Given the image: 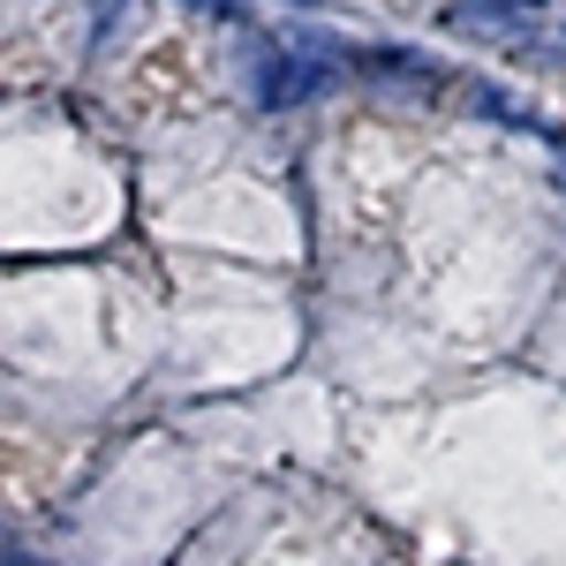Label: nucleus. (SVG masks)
Wrapping results in <instances>:
<instances>
[{"label": "nucleus", "instance_id": "f257e3e1", "mask_svg": "<svg viewBox=\"0 0 566 566\" xmlns=\"http://www.w3.org/2000/svg\"><path fill=\"white\" fill-rule=\"evenodd\" d=\"M333 84V69L295 61V53H258V106H303L310 91Z\"/></svg>", "mask_w": 566, "mask_h": 566}, {"label": "nucleus", "instance_id": "f03ea898", "mask_svg": "<svg viewBox=\"0 0 566 566\" xmlns=\"http://www.w3.org/2000/svg\"><path fill=\"white\" fill-rule=\"evenodd\" d=\"M8 566H39V559H8Z\"/></svg>", "mask_w": 566, "mask_h": 566}]
</instances>
